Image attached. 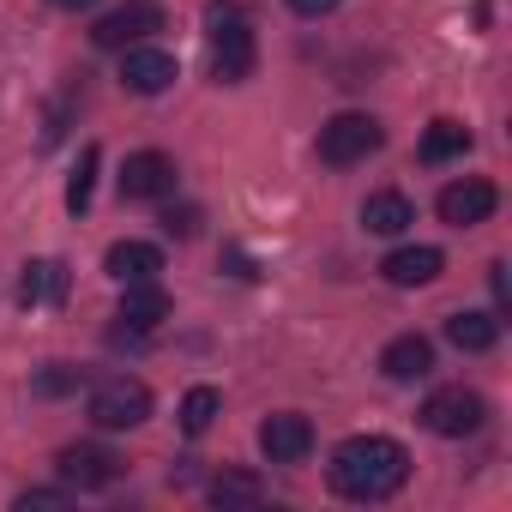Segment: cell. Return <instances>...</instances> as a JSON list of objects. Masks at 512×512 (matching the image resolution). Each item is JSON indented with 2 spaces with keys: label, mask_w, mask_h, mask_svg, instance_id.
I'll return each instance as SVG.
<instances>
[{
  "label": "cell",
  "mask_w": 512,
  "mask_h": 512,
  "mask_svg": "<svg viewBox=\"0 0 512 512\" xmlns=\"http://www.w3.org/2000/svg\"><path fill=\"white\" fill-rule=\"evenodd\" d=\"M31 506L37 512H55V506H67V488H25L19 494V512H31Z\"/></svg>",
  "instance_id": "obj_25"
},
{
  "label": "cell",
  "mask_w": 512,
  "mask_h": 512,
  "mask_svg": "<svg viewBox=\"0 0 512 512\" xmlns=\"http://www.w3.org/2000/svg\"><path fill=\"white\" fill-rule=\"evenodd\" d=\"M434 368V344L422 338V332H404V338H392L386 350H380V374L386 380H422Z\"/></svg>",
  "instance_id": "obj_15"
},
{
  "label": "cell",
  "mask_w": 512,
  "mask_h": 512,
  "mask_svg": "<svg viewBox=\"0 0 512 512\" xmlns=\"http://www.w3.org/2000/svg\"><path fill=\"white\" fill-rule=\"evenodd\" d=\"M380 121L374 115H356V109H344V115H332L326 127H320V157L332 163V169H350V163H362V157H374L380 151Z\"/></svg>",
  "instance_id": "obj_3"
},
{
  "label": "cell",
  "mask_w": 512,
  "mask_h": 512,
  "mask_svg": "<svg viewBox=\"0 0 512 512\" xmlns=\"http://www.w3.org/2000/svg\"><path fill=\"white\" fill-rule=\"evenodd\" d=\"M175 55H163V49H145V43H133V49H121V85L133 91V97H163L169 85H175Z\"/></svg>",
  "instance_id": "obj_8"
},
{
  "label": "cell",
  "mask_w": 512,
  "mask_h": 512,
  "mask_svg": "<svg viewBox=\"0 0 512 512\" xmlns=\"http://www.w3.org/2000/svg\"><path fill=\"white\" fill-rule=\"evenodd\" d=\"M260 452H266L272 464H302V458L314 452V422L296 416V410L266 416V422H260Z\"/></svg>",
  "instance_id": "obj_10"
},
{
  "label": "cell",
  "mask_w": 512,
  "mask_h": 512,
  "mask_svg": "<svg viewBox=\"0 0 512 512\" xmlns=\"http://www.w3.org/2000/svg\"><path fill=\"white\" fill-rule=\"evenodd\" d=\"M326 476H332V488L344 500H392L404 488V476H410V452L398 440H386V434H356V440H344L332 452Z\"/></svg>",
  "instance_id": "obj_1"
},
{
  "label": "cell",
  "mask_w": 512,
  "mask_h": 512,
  "mask_svg": "<svg viewBox=\"0 0 512 512\" xmlns=\"http://www.w3.org/2000/svg\"><path fill=\"white\" fill-rule=\"evenodd\" d=\"M440 266H446V253L440 247H398V253H386V284H398V290H422V284H434L440 278Z\"/></svg>",
  "instance_id": "obj_14"
},
{
  "label": "cell",
  "mask_w": 512,
  "mask_h": 512,
  "mask_svg": "<svg viewBox=\"0 0 512 512\" xmlns=\"http://www.w3.org/2000/svg\"><path fill=\"white\" fill-rule=\"evenodd\" d=\"M97 163H103V151H97V145H85V151H79V163H73V175H67V211H73V217H85V211H91Z\"/></svg>",
  "instance_id": "obj_21"
},
{
  "label": "cell",
  "mask_w": 512,
  "mask_h": 512,
  "mask_svg": "<svg viewBox=\"0 0 512 512\" xmlns=\"http://www.w3.org/2000/svg\"><path fill=\"white\" fill-rule=\"evenodd\" d=\"M85 416H91L97 428H109V434H121V428H139V422L151 416V392H145V380H127V374H115V380H103V386L91 392Z\"/></svg>",
  "instance_id": "obj_4"
},
{
  "label": "cell",
  "mask_w": 512,
  "mask_h": 512,
  "mask_svg": "<svg viewBox=\"0 0 512 512\" xmlns=\"http://www.w3.org/2000/svg\"><path fill=\"white\" fill-rule=\"evenodd\" d=\"M494 205H500L494 181L464 175V181H452V187L440 193V223H452V229H476V223H488V217H494Z\"/></svg>",
  "instance_id": "obj_7"
},
{
  "label": "cell",
  "mask_w": 512,
  "mask_h": 512,
  "mask_svg": "<svg viewBox=\"0 0 512 512\" xmlns=\"http://www.w3.org/2000/svg\"><path fill=\"white\" fill-rule=\"evenodd\" d=\"M115 320L127 326V338L157 332V326L169 320V296L157 290V278H151V284H127V296H121V314H115Z\"/></svg>",
  "instance_id": "obj_12"
},
{
  "label": "cell",
  "mask_w": 512,
  "mask_h": 512,
  "mask_svg": "<svg viewBox=\"0 0 512 512\" xmlns=\"http://www.w3.org/2000/svg\"><path fill=\"white\" fill-rule=\"evenodd\" d=\"M217 410H223V392H217V386H193V392L181 398V428H187V434H205V428L217 422Z\"/></svg>",
  "instance_id": "obj_22"
},
{
  "label": "cell",
  "mask_w": 512,
  "mask_h": 512,
  "mask_svg": "<svg viewBox=\"0 0 512 512\" xmlns=\"http://www.w3.org/2000/svg\"><path fill=\"white\" fill-rule=\"evenodd\" d=\"M73 386H79V374H73V368H61V362L37 374V392H43V398H55V392H73Z\"/></svg>",
  "instance_id": "obj_24"
},
{
  "label": "cell",
  "mask_w": 512,
  "mask_h": 512,
  "mask_svg": "<svg viewBox=\"0 0 512 512\" xmlns=\"http://www.w3.org/2000/svg\"><path fill=\"white\" fill-rule=\"evenodd\" d=\"M55 470H61V482H67V488H109V482L121 476V458H115L109 446L79 440V446H61Z\"/></svg>",
  "instance_id": "obj_9"
},
{
  "label": "cell",
  "mask_w": 512,
  "mask_h": 512,
  "mask_svg": "<svg viewBox=\"0 0 512 512\" xmlns=\"http://www.w3.org/2000/svg\"><path fill=\"white\" fill-rule=\"evenodd\" d=\"M266 500V482L260 476H253V470H223L217 482H211V506H260Z\"/></svg>",
  "instance_id": "obj_19"
},
{
  "label": "cell",
  "mask_w": 512,
  "mask_h": 512,
  "mask_svg": "<svg viewBox=\"0 0 512 512\" xmlns=\"http://www.w3.org/2000/svg\"><path fill=\"white\" fill-rule=\"evenodd\" d=\"M199 223H205V217H199V205H169V211H163V229H169V235H181V241H187V235H199Z\"/></svg>",
  "instance_id": "obj_23"
},
{
  "label": "cell",
  "mask_w": 512,
  "mask_h": 512,
  "mask_svg": "<svg viewBox=\"0 0 512 512\" xmlns=\"http://www.w3.org/2000/svg\"><path fill=\"white\" fill-rule=\"evenodd\" d=\"M482 416H488V404H482V392H470V386H440V392H428V404H422V428L440 434V440L476 434Z\"/></svg>",
  "instance_id": "obj_5"
},
{
  "label": "cell",
  "mask_w": 512,
  "mask_h": 512,
  "mask_svg": "<svg viewBox=\"0 0 512 512\" xmlns=\"http://www.w3.org/2000/svg\"><path fill=\"white\" fill-rule=\"evenodd\" d=\"M446 338H452V350H464V356H482V350H494V344H500V314L458 308V314L446 320Z\"/></svg>",
  "instance_id": "obj_16"
},
{
  "label": "cell",
  "mask_w": 512,
  "mask_h": 512,
  "mask_svg": "<svg viewBox=\"0 0 512 512\" xmlns=\"http://www.w3.org/2000/svg\"><path fill=\"white\" fill-rule=\"evenodd\" d=\"M205 49H211V79L241 85L253 73V31L235 0H205Z\"/></svg>",
  "instance_id": "obj_2"
},
{
  "label": "cell",
  "mask_w": 512,
  "mask_h": 512,
  "mask_svg": "<svg viewBox=\"0 0 512 512\" xmlns=\"http://www.w3.org/2000/svg\"><path fill=\"white\" fill-rule=\"evenodd\" d=\"M49 7H61V13H85V7H97V0H49Z\"/></svg>",
  "instance_id": "obj_27"
},
{
  "label": "cell",
  "mask_w": 512,
  "mask_h": 512,
  "mask_svg": "<svg viewBox=\"0 0 512 512\" xmlns=\"http://www.w3.org/2000/svg\"><path fill=\"white\" fill-rule=\"evenodd\" d=\"M290 13H302V19H326V13H338V0H290Z\"/></svg>",
  "instance_id": "obj_26"
},
{
  "label": "cell",
  "mask_w": 512,
  "mask_h": 512,
  "mask_svg": "<svg viewBox=\"0 0 512 512\" xmlns=\"http://www.w3.org/2000/svg\"><path fill=\"white\" fill-rule=\"evenodd\" d=\"M169 193H175V157L133 151L121 169V199H169Z\"/></svg>",
  "instance_id": "obj_11"
},
{
  "label": "cell",
  "mask_w": 512,
  "mask_h": 512,
  "mask_svg": "<svg viewBox=\"0 0 512 512\" xmlns=\"http://www.w3.org/2000/svg\"><path fill=\"white\" fill-rule=\"evenodd\" d=\"M410 223H416V205L404 193H368V205H362V229L368 235H404Z\"/></svg>",
  "instance_id": "obj_17"
},
{
  "label": "cell",
  "mask_w": 512,
  "mask_h": 512,
  "mask_svg": "<svg viewBox=\"0 0 512 512\" xmlns=\"http://www.w3.org/2000/svg\"><path fill=\"white\" fill-rule=\"evenodd\" d=\"M151 31H163V7H151V0H127V7H115V13H103L91 25V43L97 49H133Z\"/></svg>",
  "instance_id": "obj_6"
},
{
  "label": "cell",
  "mask_w": 512,
  "mask_h": 512,
  "mask_svg": "<svg viewBox=\"0 0 512 512\" xmlns=\"http://www.w3.org/2000/svg\"><path fill=\"white\" fill-rule=\"evenodd\" d=\"M103 272H109L115 284H151V278L163 272V253H157L151 241H115V247L103 253Z\"/></svg>",
  "instance_id": "obj_13"
},
{
  "label": "cell",
  "mask_w": 512,
  "mask_h": 512,
  "mask_svg": "<svg viewBox=\"0 0 512 512\" xmlns=\"http://www.w3.org/2000/svg\"><path fill=\"white\" fill-rule=\"evenodd\" d=\"M61 296H67V266H61V260H31L25 278H19V302H25V308H49V302H61Z\"/></svg>",
  "instance_id": "obj_18"
},
{
  "label": "cell",
  "mask_w": 512,
  "mask_h": 512,
  "mask_svg": "<svg viewBox=\"0 0 512 512\" xmlns=\"http://www.w3.org/2000/svg\"><path fill=\"white\" fill-rule=\"evenodd\" d=\"M470 151V127L464 121H434L428 133H422V163H452V157H464Z\"/></svg>",
  "instance_id": "obj_20"
}]
</instances>
